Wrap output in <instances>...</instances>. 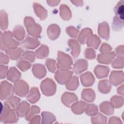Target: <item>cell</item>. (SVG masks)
Returning a JSON list of instances; mask_svg holds the SVG:
<instances>
[{
    "label": "cell",
    "instance_id": "cell-1",
    "mask_svg": "<svg viewBox=\"0 0 124 124\" xmlns=\"http://www.w3.org/2000/svg\"><path fill=\"white\" fill-rule=\"evenodd\" d=\"M124 0H120L114 8L115 16L113 18L112 27L116 31H121L124 27Z\"/></svg>",
    "mask_w": 124,
    "mask_h": 124
},
{
    "label": "cell",
    "instance_id": "cell-2",
    "mask_svg": "<svg viewBox=\"0 0 124 124\" xmlns=\"http://www.w3.org/2000/svg\"><path fill=\"white\" fill-rule=\"evenodd\" d=\"M25 25L26 27L28 32L29 34L37 37L39 35L41 31V26L35 23L33 19L30 17H26L25 18Z\"/></svg>",
    "mask_w": 124,
    "mask_h": 124
},
{
    "label": "cell",
    "instance_id": "cell-3",
    "mask_svg": "<svg viewBox=\"0 0 124 124\" xmlns=\"http://www.w3.org/2000/svg\"><path fill=\"white\" fill-rule=\"evenodd\" d=\"M72 64L71 58L63 52L59 51L58 53L57 67L60 70H68L71 69Z\"/></svg>",
    "mask_w": 124,
    "mask_h": 124
},
{
    "label": "cell",
    "instance_id": "cell-4",
    "mask_svg": "<svg viewBox=\"0 0 124 124\" xmlns=\"http://www.w3.org/2000/svg\"><path fill=\"white\" fill-rule=\"evenodd\" d=\"M56 84L51 79L46 78L41 84V89L43 93L47 96L54 94L56 91Z\"/></svg>",
    "mask_w": 124,
    "mask_h": 124
},
{
    "label": "cell",
    "instance_id": "cell-5",
    "mask_svg": "<svg viewBox=\"0 0 124 124\" xmlns=\"http://www.w3.org/2000/svg\"><path fill=\"white\" fill-rule=\"evenodd\" d=\"M72 72L68 70H60L55 74V78L60 84H67L71 79Z\"/></svg>",
    "mask_w": 124,
    "mask_h": 124
},
{
    "label": "cell",
    "instance_id": "cell-6",
    "mask_svg": "<svg viewBox=\"0 0 124 124\" xmlns=\"http://www.w3.org/2000/svg\"><path fill=\"white\" fill-rule=\"evenodd\" d=\"M16 94L20 96H24L28 93L29 90L28 85L23 80L17 81L14 86Z\"/></svg>",
    "mask_w": 124,
    "mask_h": 124
},
{
    "label": "cell",
    "instance_id": "cell-7",
    "mask_svg": "<svg viewBox=\"0 0 124 124\" xmlns=\"http://www.w3.org/2000/svg\"><path fill=\"white\" fill-rule=\"evenodd\" d=\"M124 72L123 71H113L110 74V81L114 86L121 84L124 82Z\"/></svg>",
    "mask_w": 124,
    "mask_h": 124
},
{
    "label": "cell",
    "instance_id": "cell-8",
    "mask_svg": "<svg viewBox=\"0 0 124 124\" xmlns=\"http://www.w3.org/2000/svg\"><path fill=\"white\" fill-rule=\"evenodd\" d=\"M115 55L114 52L103 53V54H99L98 56L97 60L99 62L108 64L114 59Z\"/></svg>",
    "mask_w": 124,
    "mask_h": 124
},
{
    "label": "cell",
    "instance_id": "cell-9",
    "mask_svg": "<svg viewBox=\"0 0 124 124\" xmlns=\"http://www.w3.org/2000/svg\"><path fill=\"white\" fill-rule=\"evenodd\" d=\"M88 63L85 60H78L76 62L73 70L74 72L77 74H79L87 69Z\"/></svg>",
    "mask_w": 124,
    "mask_h": 124
},
{
    "label": "cell",
    "instance_id": "cell-10",
    "mask_svg": "<svg viewBox=\"0 0 124 124\" xmlns=\"http://www.w3.org/2000/svg\"><path fill=\"white\" fill-rule=\"evenodd\" d=\"M40 44L39 41L36 38L27 37L25 40L22 43V46L26 48L34 49Z\"/></svg>",
    "mask_w": 124,
    "mask_h": 124
},
{
    "label": "cell",
    "instance_id": "cell-11",
    "mask_svg": "<svg viewBox=\"0 0 124 124\" xmlns=\"http://www.w3.org/2000/svg\"><path fill=\"white\" fill-rule=\"evenodd\" d=\"M109 26L106 22L99 24L98 27V33L99 35L106 40L109 39Z\"/></svg>",
    "mask_w": 124,
    "mask_h": 124
},
{
    "label": "cell",
    "instance_id": "cell-12",
    "mask_svg": "<svg viewBox=\"0 0 124 124\" xmlns=\"http://www.w3.org/2000/svg\"><path fill=\"white\" fill-rule=\"evenodd\" d=\"M81 83L84 86H91L94 81L93 76L91 72H86L80 76Z\"/></svg>",
    "mask_w": 124,
    "mask_h": 124
},
{
    "label": "cell",
    "instance_id": "cell-13",
    "mask_svg": "<svg viewBox=\"0 0 124 124\" xmlns=\"http://www.w3.org/2000/svg\"><path fill=\"white\" fill-rule=\"evenodd\" d=\"M32 72L34 75L38 78H41L45 76L46 70L44 65L40 64H35L33 66Z\"/></svg>",
    "mask_w": 124,
    "mask_h": 124
},
{
    "label": "cell",
    "instance_id": "cell-14",
    "mask_svg": "<svg viewBox=\"0 0 124 124\" xmlns=\"http://www.w3.org/2000/svg\"><path fill=\"white\" fill-rule=\"evenodd\" d=\"M78 100L77 96L72 93H65L62 96V101L66 106L69 107L70 105Z\"/></svg>",
    "mask_w": 124,
    "mask_h": 124
},
{
    "label": "cell",
    "instance_id": "cell-15",
    "mask_svg": "<svg viewBox=\"0 0 124 124\" xmlns=\"http://www.w3.org/2000/svg\"><path fill=\"white\" fill-rule=\"evenodd\" d=\"M60 29L58 26L52 24L49 26L47 29V34L49 38L52 40L56 39L59 35Z\"/></svg>",
    "mask_w": 124,
    "mask_h": 124
},
{
    "label": "cell",
    "instance_id": "cell-16",
    "mask_svg": "<svg viewBox=\"0 0 124 124\" xmlns=\"http://www.w3.org/2000/svg\"><path fill=\"white\" fill-rule=\"evenodd\" d=\"M109 71V69L102 65H97L94 69V72L96 77L99 78H103L107 77Z\"/></svg>",
    "mask_w": 124,
    "mask_h": 124
},
{
    "label": "cell",
    "instance_id": "cell-17",
    "mask_svg": "<svg viewBox=\"0 0 124 124\" xmlns=\"http://www.w3.org/2000/svg\"><path fill=\"white\" fill-rule=\"evenodd\" d=\"M40 95L38 90L36 87L32 88L29 93L27 99L31 103H36L40 98Z\"/></svg>",
    "mask_w": 124,
    "mask_h": 124
},
{
    "label": "cell",
    "instance_id": "cell-18",
    "mask_svg": "<svg viewBox=\"0 0 124 124\" xmlns=\"http://www.w3.org/2000/svg\"><path fill=\"white\" fill-rule=\"evenodd\" d=\"M101 111L107 115H111L113 113L114 107L111 103L106 101L102 102L100 105Z\"/></svg>",
    "mask_w": 124,
    "mask_h": 124
},
{
    "label": "cell",
    "instance_id": "cell-19",
    "mask_svg": "<svg viewBox=\"0 0 124 124\" xmlns=\"http://www.w3.org/2000/svg\"><path fill=\"white\" fill-rule=\"evenodd\" d=\"M68 45L72 49V55L74 58L78 56L80 52V46L77 41L75 40H69Z\"/></svg>",
    "mask_w": 124,
    "mask_h": 124
},
{
    "label": "cell",
    "instance_id": "cell-20",
    "mask_svg": "<svg viewBox=\"0 0 124 124\" xmlns=\"http://www.w3.org/2000/svg\"><path fill=\"white\" fill-rule=\"evenodd\" d=\"M30 105L26 101H23L17 108V113L20 117L26 116L29 110Z\"/></svg>",
    "mask_w": 124,
    "mask_h": 124
},
{
    "label": "cell",
    "instance_id": "cell-21",
    "mask_svg": "<svg viewBox=\"0 0 124 124\" xmlns=\"http://www.w3.org/2000/svg\"><path fill=\"white\" fill-rule=\"evenodd\" d=\"M82 98L87 102H92L95 98V93L93 90L91 89L83 90L81 94Z\"/></svg>",
    "mask_w": 124,
    "mask_h": 124
},
{
    "label": "cell",
    "instance_id": "cell-22",
    "mask_svg": "<svg viewBox=\"0 0 124 124\" xmlns=\"http://www.w3.org/2000/svg\"><path fill=\"white\" fill-rule=\"evenodd\" d=\"M34 11L37 16L40 18L41 20H44L47 16V11L40 5L38 3H34L33 4Z\"/></svg>",
    "mask_w": 124,
    "mask_h": 124
},
{
    "label": "cell",
    "instance_id": "cell-23",
    "mask_svg": "<svg viewBox=\"0 0 124 124\" xmlns=\"http://www.w3.org/2000/svg\"><path fill=\"white\" fill-rule=\"evenodd\" d=\"M98 89L100 92L103 93H107L111 89V84L107 79L100 81L98 84Z\"/></svg>",
    "mask_w": 124,
    "mask_h": 124
},
{
    "label": "cell",
    "instance_id": "cell-24",
    "mask_svg": "<svg viewBox=\"0 0 124 124\" xmlns=\"http://www.w3.org/2000/svg\"><path fill=\"white\" fill-rule=\"evenodd\" d=\"M87 44L88 46L93 47L94 48H97L101 41L99 38L95 35H90L87 39Z\"/></svg>",
    "mask_w": 124,
    "mask_h": 124
},
{
    "label": "cell",
    "instance_id": "cell-25",
    "mask_svg": "<svg viewBox=\"0 0 124 124\" xmlns=\"http://www.w3.org/2000/svg\"><path fill=\"white\" fill-rule=\"evenodd\" d=\"M86 104L83 102L79 101L73 104L72 106L73 111L76 114L82 113L85 108Z\"/></svg>",
    "mask_w": 124,
    "mask_h": 124
},
{
    "label": "cell",
    "instance_id": "cell-26",
    "mask_svg": "<svg viewBox=\"0 0 124 124\" xmlns=\"http://www.w3.org/2000/svg\"><path fill=\"white\" fill-rule=\"evenodd\" d=\"M60 15L64 20H69L71 17V13L68 7L65 5L60 6Z\"/></svg>",
    "mask_w": 124,
    "mask_h": 124
},
{
    "label": "cell",
    "instance_id": "cell-27",
    "mask_svg": "<svg viewBox=\"0 0 124 124\" xmlns=\"http://www.w3.org/2000/svg\"><path fill=\"white\" fill-rule=\"evenodd\" d=\"M42 116V123L43 124H51L56 120L55 116L49 112H43Z\"/></svg>",
    "mask_w": 124,
    "mask_h": 124
},
{
    "label": "cell",
    "instance_id": "cell-28",
    "mask_svg": "<svg viewBox=\"0 0 124 124\" xmlns=\"http://www.w3.org/2000/svg\"><path fill=\"white\" fill-rule=\"evenodd\" d=\"M48 54V48L47 46L42 45L36 51V57L38 59H44L47 56Z\"/></svg>",
    "mask_w": 124,
    "mask_h": 124
},
{
    "label": "cell",
    "instance_id": "cell-29",
    "mask_svg": "<svg viewBox=\"0 0 124 124\" xmlns=\"http://www.w3.org/2000/svg\"><path fill=\"white\" fill-rule=\"evenodd\" d=\"M20 73L15 67H12L10 68L7 78L12 82H16L20 78Z\"/></svg>",
    "mask_w": 124,
    "mask_h": 124
},
{
    "label": "cell",
    "instance_id": "cell-30",
    "mask_svg": "<svg viewBox=\"0 0 124 124\" xmlns=\"http://www.w3.org/2000/svg\"><path fill=\"white\" fill-rule=\"evenodd\" d=\"M110 101L113 106L117 108L122 107L124 104V98L122 96H113L110 99Z\"/></svg>",
    "mask_w": 124,
    "mask_h": 124
},
{
    "label": "cell",
    "instance_id": "cell-31",
    "mask_svg": "<svg viewBox=\"0 0 124 124\" xmlns=\"http://www.w3.org/2000/svg\"><path fill=\"white\" fill-rule=\"evenodd\" d=\"M14 34L17 40L19 41L22 40L25 35L24 28L21 26H16L14 30Z\"/></svg>",
    "mask_w": 124,
    "mask_h": 124
},
{
    "label": "cell",
    "instance_id": "cell-32",
    "mask_svg": "<svg viewBox=\"0 0 124 124\" xmlns=\"http://www.w3.org/2000/svg\"><path fill=\"white\" fill-rule=\"evenodd\" d=\"M92 32L91 30L88 28L83 29L80 32L79 37L78 40L81 44H84L87 38L89 37L92 34Z\"/></svg>",
    "mask_w": 124,
    "mask_h": 124
},
{
    "label": "cell",
    "instance_id": "cell-33",
    "mask_svg": "<svg viewBox=\"0 0 124 124\" xmlns=\"http://www.w3.org/2000/svg\"><path fill=\"white\" fill-rule=\"evenodd\" d=\"M85 113L89 116H94L98 113L97 107L94 104L86 105L85 108Z\"/></svg>",
    "mask_w": 124,
    "mask_h": 124
},
{
    "label": "cell",
    "instance_id": "cell-34",
    "mask_svg": "<svg viewBox=\"0 0 124 124\" xmlns=\"http://www.w3.org/2000/svg\"><path fill=\"white\" fill-rule=\"evenodd\" d=\"M78 78L77 77L74 76L67 83L66 87L69 90H75L78 87Z\"/></svg>",
    "mask_w": 124,
    "mask_h": 124
},
{
    "label": "cell",
    "instance_id": "cell-35",
    "mask_svg": "<svg viewBox=\"0 0 124 124\" xmlns=\"http://www.w3.org/2000/svg\"><path fill=\"white\" fill-rule=\"evenodd\" d=\"M35 54L32 51H25L22 54L20 59L22 60H26L30 62H33L35 60Z\"/></svg>",
    "mask_w": 124,
    "mask_h": 124
},
{
    "label": "cell",
    "instance_id": "cell-36",
    "mask_svg": "<svg viewBox=\"0 0 124 124\" xmlns=\"http://www.w3.org/2000/svg\"><path fill=\"white\" fill-rule=\"evenodd\" d=\"M124 57H117V58L113 62L112 66L114 68H123L124 67Z\"/></svg>",
    "mask_w": 124,
    "mask_h": 124
},
{
    "label": "cell",
    "instance_id": "cell-37",
    "mask_svg": "<svg viewBox=\"0 0 124 124\" xmlns=\"http://www.w3.org/2000/svg\"><path fill=\"white\" fill-rule=\"evenodd\" d=\"M40 111V108L36 106H32L31 108L29 109L28 113L26 115V119L29 121L31 118L35 114L39 113Z\"/></svg>",
    "mask_w": 124,
    "mask_h": 124
},
{
    "label": "cell",
    "instance_id": "cell-38",
    "mask_svg": "<svg viewBox=\"0 0 124 124\" xmlns=\"http://www.w3.org/2000/svg\"><path fill=\"white\" fill-rule=\"evenodd\" d=\"M92 122L94 124H105L107 123V118L101 114H98L97 116L92 118Z\"/></svg>",
    "mask_w": 124,
    "mask_h": 124
},
{
    "label": "cell",
    "instance_id": "cell-39",
    "mask_svg": "<svg viewBox=\"0 0 124 124\" xmlns=\"http://www.w3.org/2000/svg\"><path fill=\"white\" fill-rule=\"evenodd\" d=\"M22 51L23 50L21 48H18L15 50H12L10 52H9V53L10 54V56L11 59L13 60H17L20 57Z\"/></svg>",
    "mask_w": 124,
    "mask_h": 124
},
{
    "label": "cell",
    "instance_id": "cell-40",
    "mask_svg": "<svg viewBox=\"0 0 124 124\" xmlns=\"http://www.w3.org/2000/svg\"><path fill=\"white\" fill-rule=\"evenodd\" d=\"M17 65L22 71H26L29 69L31 66V64L29 62L24 61L18 62Z\"/></svg>",
    "mask_w": 124,
    "mask_h": 124
},
{
    "label": "cell",
    "instance_id": "cell-41",
    "mask_svg": "<svg viewBox=\"0 0 124 124\" xmlns=\"http://www.w3.org/2000/svg\"><path fill=\"white\" fill-rule=\"evenodd\" d=\"M46 64L49 70L52 72H54L56 69L55 61L52 59H47L46 61Z\"/></svg>",
    "mask_w": 124,
    "mask_h": 124
},
{
    "label": "cell",
    "instance_id": "cell-42",
    "mask_svg": "<svg viewBox=\"0 0 124 124\" xmlns=\"http://www.w3.org/2000/svg\"><path fill=\"white\" fill-rule=\"evenodd\" d=\"M66 32L69 34V35L72 37H76L77 34L78 32V30L75 28L74 27H68L66 29Z\"/></svg>",
    "mask_w": 124,
    "mask_h": 124
},
{
    "label": "cell",
    "instance_id": "cell-43",
    "mask_svg": "<svg viewBox=\"0 0 124 124\" xmlns=\"http://www.w3.org/2000/svg\"><path fill=\"white\" fill-rule=\"evenodd\" d=\"M85 56L89 59H94L95 57V51L91 48H87L85 51Z\"/></svg>",
    "mask_w": 124,
    "mask_h": 124
},
{
    "label": "cell",
    "instance_id": "cell-44",
    "mask_svg": "<svg viewBox=\"0 0 124 124\" xmlns=\"http://www.w3.org/2000/svg\"><path fill=\"white\" fill-rule=\"evenodd\" d=\"M20 99L16 97H14L12 98L9 102L11 104L12 106L14 108H17L19 105Z\"/></svg>",
    "mask_w": 124,
    "mask_h": 124
},
{
    "label": "cell",
    "instance_id": "cell-45",
    "mask_svg": "<svg viewBox=\"0 0 124 124\" xmlns=\"http://www.w3.org/2000/svg\"><path fill=\"white\" fill-rule=\"evenodd\" d=\"M116 55L117 57H124V45H120L118 46L115 49Z\"/></svg>",
    "mask_w": 124,
    "mask_h": 124
},
{
    "label": "cell",
    "instance_id": "cell-46",
    "mask_svg": "<svg viewBox=\"0 0 124 124\" xmlns=\"http://www.w3.org/2000/svg\"><path fill=\"white\" fill-rule=\"evenodd\" d=\"M111 49V48L109 45L107 44H103L100 50V51H101L102 53H106L110 51Z\"/></svg>",
    "mask_w": 124,
    "mask_h": 124
},
{
    "label": "cell",
    "instance_id": "cell-47",
    "mask_svg": "<svg viewBox=\"0 0 124 124\" xmlns=\"http://www.w3.org/2000/svg\"><path fill=\"white\" fill-rule=\"evenodd\" d=\"M108 123L109 124H122V122L121 120L116 117L113 116L109 118Z\"/></svg>",
    "mask_w": 124,
    "mask_h": 124
},
{
    "label": "cell",
    "instance_id": "cell-48",
    "mask_svg": "<svg viewBox=\"0 0 124 124\" xmlns=\"http://www.w3.org/2000/svg\"><path fill=\"white\" fill-rule=\"evenodd\" d=\"M31 121V123H39L40 120V117L39 116L37 115L34 116Z\"/></svg>",
    "mask_w": 124,
    "mask_h": 124
},
{
    "label": "cell",
    "instance_id": "cell-49",
    "mask_svg": "<svg viewBox=\"0 0 124 124\" xmlns=\"http://www.w3.org/2000/svg\"><path fill=\"white\" fill-rule=\"evenodd\" d=\"M117 92L120 95H122V96L124 95V84L121 85L117 89Z\"/></svg>",
    "mask_w": 124,
    "mask_h": 124
},
{
    "label": "cell",
    "instance_id": "cell-50",
    "mask_svg": "<svg viewBox=\"0 0 124 124\" xmlns=\"http://www.w3.org/2000/svg\"><path fill=\"white\" fill-rule=\"evenodd\" d=\"M48 4L51 6H54L57 5V3L60 2V1H47Z\"/></svg>",
    "mask_w": 124,
    "mask_h": 124
}]
</instances>
